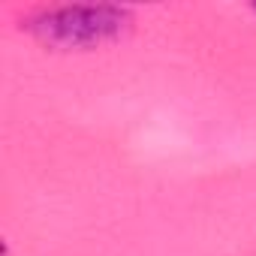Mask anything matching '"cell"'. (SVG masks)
Wrapping results in <instances>:
<instances>
[{"mask_svg":"<svg viewBox=\"0 0 256 256\" xmlns=\"http://www.w3.org/2000/svg\"><path fill=\"white\" fill-rule=\"evenodd\" d=\"M130 24L124 6H60L46 10L30 22V30L54 48H90L118 40Z\"/></svg>","mask_w":256,"mask_h":256,"instance_id":"cell-1","label":"cell"}]
</instances>
